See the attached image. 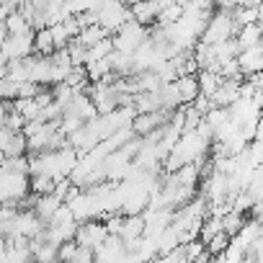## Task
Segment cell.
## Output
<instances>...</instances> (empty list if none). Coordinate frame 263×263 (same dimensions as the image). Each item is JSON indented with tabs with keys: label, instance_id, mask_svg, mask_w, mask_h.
Here are the masks:
<instances>
[{
	"label": "cell",
	"instance_id": "9",
	"mask_svg": "<svg viewBox=\"0 0 263 263\" xmlns=\"http://www.w3.org/2000/svg\"><path fill=\"white\" fill-rule=\"evenodd\" d=\"M176 88H178V93H181L183 108H186V106H194V103L201 98L199 75H186V78H178V80H176Z\"/></svg>",
	"mask_w": 263,
	"mask_h": 263
},
{
	"label": "cell",
	"instance_id": "8",
	"mask_svg": "<svg viewBox=\"0 0 263 263\" xmlns=\"http://www.w3.org/2000/svg\"><path fill=\"white\" fill-rule=\"evenodd\" d=\"M62 206H65V201H62L57 194H49V196H36V201H34V212H36V217H39L44 224H49V222L54 219V214H57Z\"/></svg>",
	"mask_w": 263,
	"mask_h": 263
},
{
	"label": "cell",
	"instance_id": "12",
	"mask_svg": "<svg viewBox=\"0 0 263 263\" xmlns=\"http://www.w3.org/2000/svg\"><path fill=\"white\" fill-rule=\"evenodd\" d=\"M106 39H111V34H108L103 26H85L75 42L83 44L85 49H90V47H96V44H101V42H106Z\"/></svg>",
	"mask_w": 263,
	"mask_h": 263
},
{
	"label": "cell",
	"instance_id": "14",
	"mask_svg": "<svg viewBox=\"0 0 263 263\" xmlns=\"http://www.w3.org/2000/svg\"><path fill=\"white\" fill-rule=\"evenodd\" d=\"M78 242H65L62 248H60V263H72V258L78 255Z\"/></svg>",
	"mask_w": 263,
	"mask_h": 263
},
{
	"label": "cell",
	"instance_id": "4",
	"mask_svg": "<svg viewBox=\"0 0 263 263\" xmlns=\"http://www.w3.org/2000/svg\"><path fill=\"white\" fill-rule=\"evenodd\" d=\"M0 150H3V158H24L29 155V137L24 132L0 129Z\"/></svg>",
	"mask_w": 263,
	"mask_h": 263
},
{
	"label": "cell",
	"instance_id": "3",
	"mask_svg": "<svg viewBox=\"0 0 263 263\" xmlns=\"http://www.w3.org/2000/svg\"><path fill=\"white\" fill-rule=\"evenodd\" d=\"M108 237H111V235H108V227H106V222H101V219H93V222H85V224H80L75 242H78L80 248L98 250V248H101V245H103Z\"/></svg>",
	"mask_w": 263,
	"mask_h": 263
},
{
	"label": "cell",
	"instance_id": "13",
	"mask_svg": "<svg viewBox=\"0 0 263 263\" xmlns=\"http://www.w3.org/2000/svg\"><path fill=\"white\" fill-rule=\"evenodd\" d=\"M57 52L54 39H52V29H42L36 31V54L39 57H52Z\"/></svg>",
	"mask_w": 263,
	"mask_h": 263
},
{
	"label": "cell",
	"instance_id": "2",
	"mask_svg": "<svg viewBox=\"0 0 263 263\" xmlns=\"http://www.w3.org/2000/svg\"><path fill=\"white\" fill-rule=\"evenodd\" d=\"M111 42H114V49H116V52H124V54H137V52L150 42V29H147V26H142V24H137V21H129L119 34H114V36H111Z\"/></svg>",
	"mask_w": 263,
	"mask_h": 263
},
{
	"label": "cell",
	"instance_id": "10",
	"mask_svg": "<svg viewBox=\"0 0 263 263\" xmlns=\"http://www.w3.org/2000/svg\"><path fill=\"white\" fill-rule=\"evenodd\" d=\"M237 44H240V52H245V49H253V47H258V44H263V26L260 24H253V26H242L240 31H237Z\"/></svg>",
	"mask_w": 263,
	"mask_h": 263
},
{
	"label": "cell",
	"instance_id": "5",
	"mask_svg": "<svg viewBox=\"0 0 263 263\" xmlns=\"http://www.w3.org/2000/svg\"><path fill=\"white\" fill-rule=\"evenodd\" d=\"M126 255V242L116 235H111L98 250H96V263H121Z\"/></svg>",
	"mask_w": 263,
	"mask_h": 263
},
{
	"label": "cell",
	"instance_id": "6",
	"mask_svg": "<svg viewBox=\"0 0 263 263\" xmlns=\"http://www.w3.org/2000/svg\"><path fill=\"white\" fill-rule=\"evenodd\" d=\"M165 3H168V0H165ZM165 3H132L129 8H132V16H135V21H137V24H142V26L153 29V26L158 24V18H160V13H163Z\"/></svg>",
	"mask_w": 263,
	"mask_h": 263
},
{
	"label": "cell",
	"instance_id": "1",
	"mask_svg": "<svg viewBox=\"0 0 263 263\" xmlns=\"http://www.w3.org/2000/svg\"><path fill=\"white\" fill-rule=\"evenodd\" d=\"M0 199L3 206H24L31 199V176L0 171Z\"/></svg>",
	"mask_w": 263,
	"mask_h": 263
},
{
	"label": "cell",
	"instance_id": "11",
	"mask_svg": "<svg viewBox=\"0 0 263 263\" xmlns=\"http://www.w3.org/2000/svg\"><path fill=\"white\" fill-rule=\"evenodd\" d=\"M224 85V78L219 75V72H212V70H204V72H199V88H201V96L204 98H214V93L219 90Z\"/></svg>",
	"mask_w": 263,
	"mask_h": 263
},
{
	"label": "cell",
	"instance_id": "7",
	"mask_svg": "<svg viewBox=\"0 0 263 263\" xmlns=\"http://www.w3.org/2000/svg\"><path fill=\"white\" fill-rule=\"evenodd\" d=\"M237 62H240L242 78H250V75H263V44H258V47H253V49L240 52Z\"/></svg>",
	"mask_w": 263,
	"mask_h": 263
}]
</instances>
